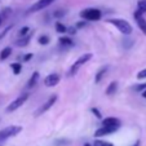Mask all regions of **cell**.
<instances>
[{
    "label": "cell",
    "mask_w": 146,
    "mask_h": 146,
    "mask_svg": "<svg viewBox=\"0 0 146 146\" xmlns=\"http://www.w3.org/2000/svg\"><path fill=\"white\" fill-rule=\"evenodd\" d=\"M108 22L110 23V25L115 26L116 29H118L119 31H120L123 35H131L133 31L132 26H131V23L128 22V21H125V19H121V18H110L108 19Z\"/></svg>",
    "instance_id": "6da1fadb"
},
{
    "label": "cell",
    "mask_w": 146,
    "mask_h": 146,
    "mask_svg": "<svg viewBox=\"0 0 146 146\" xmlns=\"http://www.w3.org/2000/svg\"><path fill=\"white\" fill-rule=\"evenodd\" d=\"M21 132H22V127L21 125H8V127L3 128L0 131V143L7 141L11 137H14V136H17Z\"/></svg>",
    "instance_id": "7a4b0ae2"
},
{
    "label": "cell",
    "mask_w": 146,
    "mask_h": 146,
    "mask_svg": "<svg viewBox=\"0 0 146 146\" xmlns=\"http://www.w3.org/2000/svg\"><path fill=\"white\" fill-rule=\"evenodd\" d=\"M79 14L84 21H100L102 18V12L97 8H86Z\"/></svg>",
    "instance_id": "3957f363"
},
{
    "label": "cell",
    "mask_w": 146,
    "mask_h": 146,
    "mask_svg": "<svg viewBox=\"0 0 146 146\" xmlns=\"http://www.w3.org/2000/svg\"><path fill=\"white\" fill-rule=\"evenodd\" d=\"M92 57H93V54H92V53H84V54L80 56V57L74 62V65L70 67V71H69L70 76H74V75H76V72L79 71L80 67H82L83 65H86L89 60H92Z\"/></svg>",
    "instance_id": "277c9868"
},
{
    "label": "cell",
    "mask_w": 146,
    "mask_h": 146,
    "mask_svg": "<svg viewBox=\"0 0 146 146\" xmlns=\"http://www.w3.org/2000/svg\"><path fill=\"white\" fill-rule=\"evenodd\" d=\"M29 100V93H22V94H19L18 97H17L16 100H13V101L9 104L8 106H7L5 111L7 113H13V111H16L17 109H19L21 106L25 104L26 101Z\"/></svg>",
    "instance_id": "5b68a950"
},
{
    "label": "cell",
    "mask_w": 146,
    "mask_h": 146,
    "mask_svg": "<svg viewBox=\"0 0 146 146\" xmlns=\"http://www.w3.org/2000/svg\"><path fill=\"white\" fill-rule=\"evenodd\" d=\"M57 100H58V96H57V94H53V96H50L49 98L47 100V102H45L44 105H41L40 108L36 110L35 116H40V115H43L44 113H47V111L49 110V109L52 108L53 105H54L56 102H57Z\"/></svg>",
    "instance_id": "8992f818"
},
{
    "label": "cell",
    "mask_w": 146,
    "mask_h": 146,
    "mask_svg": "<svg viewBox=\"0 0 146 146\" xmlns=\"http://www.w3.org/2000/svg\"><path fill=\"white\" fill-rule=\"evenodd\" d=\"M133 18H135L136 23H137L138 29L141 30V33L143 34V35H146V18L143 17V13L141 11H138V9H136L135 13H133Z\"/></svg>",
    "instance_id": "52a82bcc"
},
{
    "label": "cell",
    "mask_w": 146,
    "mask_h": 146,
    "mask_svg": "<svg viewBox=\"0 0 146 146\" xmlns=\"http://www.w3.org/2000/svg\"><path fill=\"white\" fill-rule=\"evenodd\" d=\"M53 1H54V0H38V1H35V3L27 9V13H34V12L43 11V9H45L47 7H49Z\"/></svg>",
    "instance_id": "ba28073f"
},
{
    "label": "cell",
    "mask_w": 146,
    "mask_h": 146,
    "mask_svg": "<svg viewBox=\"0 0 146 146\" xmlns=\"http://www.w3.org/2000/svg\"><path fill=\"white\" fill-rule=\"evenodd\" d=\"M120 127H118V125H102L101 128H98V129L94 132V136L96 137H102V136H109L111 135V133L116 132V131L119 129Z\"/></svg>",
    "instance_id": "9c48e42d"
},
{
    "label": "cell",
    "mask_w": 146,
    "mask_h": 146,
    "mask_svg": "<svg viewBox=\"0 0 146 146\" xmlns=\"http://www.w3.org/2000/svg\"><path fill=\"white\" fill-rule=\"evenodd\" d=\"M61 80V76L60 74H57V72H53V74H49L45 76L44 79V86L48 87V88H50V87H56L60 83Z\"/></svg>",
    "instance_id": "30bf717a"
},
{
    "label": "cell",
    "mask_w": 146,
    "mask_h": 146,
    "mask_svg": "<svg viewBox=\"0 0 146 146\" xmlns=\"http://www.w3.org/2000/svg\"><path fill=\"white\" fill-rule=\"evenodd\" d=\"M102 125H118V127H120L121 123L120 120H119L118 118H114V116H108V118L102 119Z\"/></svg>",
    "instance_id": "8fae6325"
},
{
    "label": "cell",
    "mask_w": 146,
    "mask_h": 146,
    "mask_svg": "<svg viewBox=\"0 0 146 146\" xmlns=\"http://www.w3.org/2000/svg\"><path fill=\"white\" fill-rule=\"evenodd\" d=\"M31 38H33V33L27 34L26 36H21V39H18V40L16 41V45L17 47H26V45L30 43Z\"/></svg>",
    "instance_id": "7c38bea8"
},
{
    "label": "cell",
    "mask_w": 146,
    "mask_h": 146,
    "mask_svg": "<svg viewBox=\"0 0 146 146\" xmlns=\"http://www.w3.org/2000/svg\"><path fill=\"white\" fill-rule=\"evenodd\" d=\"M118 87H119L118 82H111L110 84L108 86V88H106L105 93L108 94V96H113V94L116 93V91H118Z\"/></svg>",
    "instance_id": "4fadbf2b"
},
{
    "label": "cell",
    "mask_w": 146,
    "mask_h": 146,
    "mask_svg": "<svg viewBox=\"0 0 146 146\" xmlns=\"http://www.w3.org/2000/svg\"><path fill=\"white\" fill-rule=\"evenodd\" d=\"M39 78H40V74H39L38 71L33 72L31 78L29 79V82H27V88H33V87H35V86H36V83L39 82Z\"/></svg>",
    "instance_id": "5bb4252c"
},
{
    "label": "cell",
    "mask_w": 146,
    "mask_h": 146,
    "mask_svg": "<svg viewBox=\"0 0 146 146\" xmlns=\"http://www.w3.org/2000/svg\"><path fill=\"white\" fill-rule=\"evenodd\" d=\"M108 69L109 67L108 66H104V67H101V69L98 70V71H97V74H96V76H94V83H100L101 82V79L104 76H105V74H106V71H108Z\"/></svg>",
    "instance_id": "9a60e30c"
},
{
    "label": "cell",
    "mask_w": 146,
    "mask_h": 146,
    "mask_svg": "<svg viewBox=\"0 0 146 146\" xmlns=\"http://www.w3.org/2000/svg\"><path fill=\"white\" fill-rule=\"evenodd\" d=\"M58 41H60V44L64 45V47H72V45H74L72 39L69 38V36H61V38L58 39Z\"/></svg>",
    "instance_id": "2e32d148"
},
{
    "label": "cell",
    "mask_w": 146,
    "mask_h": 146,
    "mask_svg": "<svg viewBox=\"0 0 146 146\" xmlns=\"http://www.w3.org/2000/svg\"><path fill=\"white\" fill-rule=\"evenodd\" d=\"M12 54V48L11 47H5L4 49H1L0 52V61H4Z\"/></svg>",
    "instance_id": "e0dca14e"
},
{
    "label": "cell",
    "mask_w": 146,
    "mask_h": 146,
    "mask_svg": "<svg viewBox=\"0 0 146 146\" xmlns=\"http://www.w3.org/2000/svg\"><path fill=\"white\" fill-rule=\"evenodd\" d=\"M38 43L40 45H48L50 43V38L48 35H40L38 38Z\"/></svg>",
    "instance_id": "ac0fdd59"
},
{
    "label": "cell",
    "mask_w": 146,
    "mask_h": 146,
    "mask_svg": "<svg viewBox=\"0 0 146 146\" xmlns=\"http://www.w3.org/2000/svg\"><path fill=\"white\" fill-rule=\"evenodd\" d=\"M11 69L13 70V74L14 75H18L22 70V64H19V62H14V64H11Z\"/></svg>",
    "instance_id": "d6986e66"
},
{
    "label": "cell",
    "mask_w": 146,
    "mask_h": 146,
    "mask_svg": "<svg viewBox=\"0 0 146 146\" xmlns=\"http://www.w3.org/2000/svg\"><path fill=\"white\" fill-rule=\"evenodd\" d=\"M54 29H56V31H57V33H60V34H65V33H66V30H67V27L62 22H56Z\"/></svg>",
    "instance_id": "ffe728a7"
},
{
    "label": "cell",
    "mask_w": 146,
    "mask_h": 146,
    "mask_svg": "<svg viewBox=\"0 0 146 146\" xmlns=\"http://www.w3.org/2000/svg\"><path fill=\"white\" fill-rule=\"evenodd\" d=\"M137 9L142 12L143 14L146 13V0H138L137 1Z\"/></svg>",
    "instance_id": "44dd1931"
},
{
    "label": "cell",
    "mask_w": 146,
    "mask_h": 146,
    "mask_svg": "<svg viewBox=\"0 0 146 146\" xmlns=\"http://www.w3.org/2000/svg\"><path fill=\"white\" fill-rule=\"evenodd\" d=\"M131 89H132V91H135V92H142L143 89H146V83H141V84H136V86H133Z\"/></svg>",
    "instance_id": "7402d4cb"
},
{
    "label": "cell",
    "mask_w": 146,
    "mask_h": 146,
    "mask_svg": "<svg viewBox=\"0 0 146 146\" xmlns=\"http://www.w3.org/2000/svg\"><path fill=\"white\" fill-rule=\"evenodd\" d=\"M66 16V11L65 9H57V11L53 12V17L54 18H61V17H65Z\"/></svg>",
    "instance_id": "603a6c76"
},
{
    "label": "cell",
    "mask_w": 146,
    "mask_h": 146,
    "mask_svg": "<svg viewBox=\"0 0 146 146\" xmlns=\"http://www.w3.org/2000/svg\"><path fill=\"white\" fill-rule=\"evenodd\" d=\"M31 31H30V27L29 26H23L22 29H19V31H18V36L21 38V36H26L27 34H30Z\"/></svg>",
    "instance_id": "cb8c5ba5"
},
{
    "label": "cell",
    "mask_w": 146,
    "mask_h": 146,
    "mask_svg": "<svg viewBox=\"0 0 146 146\" xmlns=\"http://www.w3.org/2000/svg\"><path fill=\"white\" fill-rule=\"evenodd\" d=\"M94 146H114V145L113 143H110V142H106V141L96 140L94 141Z\"/></svg>",
    "instance_id": "d4e9b609"
},
{
    "label": "cell",
    "mask_w": 146,
    "mask_h": 146,
    "mask_svg": "<svg viewBox=\"0 0 146 146\" xmlns=\"http://www.w3.org/2000/svg\"><path fill=\"white\" fill-rule=\"evenodd\" d=\"M91 111L94 114V116H96V118L102 119V114L100 113V110H98V109H97V108H92V109H91Z\"/></svg>",
    "instance_id": "484cf974"
},
{
    "label": "cell",
    "mask_w": 146,
    "mask_h": 146,
    "mask_svg": "<svg viewBox=\"0 0 146 146\" xmlns=\"http://www.w3.org/2000/svg\"><path fill=\"white\" fill-rule=\"evenodd\" d=\"M137 79H146V69H143V70H141V71H138Z\"/></svg>",
    "instance_id": "4316f807"
},
{
    "label": "cell",
    "mask_w": 146,
    "mask_h": 146,
    "mask_svg": "<svg viewBox=\"0 0 146 146\" xmlns=\"http://www.w3.org/2000/svg\"><path fill=\"white\" fill-rule=\"evenodd\" d=\"M87 26V22H84V21H80V22L76 23V29H83Z\"/></svg>",
    "instance_id": "83f0119b"
},
{
    "label": "cell",
    "mask_w": 146,
    "mask_h": 146,
    "mask_svg": "<svg viewBox=\"0 0 146 146\" xmlns=\"http://www.w3.org/2000/svg\"><path fill=\"white\" fill-rule=\"evenodd\" d=\"M31 58H33V53H29V54H25V56H23V62H27V61H30Z\"/></svg>",
    "instance_id": "f1b7e54d"
},
{
    "label": "cell",
    "mask_w": 146,
    "mask_h": 146,
    "mask_svg": "<svg viewBox=\"0 0 146 146\" xmlns=\"http://www.w3.org/2000/svg\"><path fill=\"white\" fill-rule=\"evenodd\" d=\"M67 31H69V34H71V35H72V34H74V35L76 34V29H74V27H69L66 30V33H67Z\"/></svg>",
    "instance_id": "f546056e"
},
{
    "label": "cell",
    "mask_w": 146,
    "mask_h": 146,
    "mask_svg": "<svg viewBox=\"0 0 146 146\" xmlns=\"http://www.w3.org/2000/svg\"><path fill=\"white\" fill-rule=\"evenodd\" d=\"M141 96H142L143 98H146V89H143V91L141 92Z\"/></svg>",
    "instance_id": "4dcf8cb0"
},
{
    "label": "cell",
    "mask_w": 146,
    "mask_h": 146,
    "mask_svg": "<svg viewBox=\"0 0 146 146\" xmlns=\"http://www.w3.org/2000/svg\"><path fill=\"white\" fill-rule=\"evenodd\" d=\"M3 22H4V18L0 16V26H1V23H3Z\"/></svg>",
    "instance_id": "1f68e13d"
},
{
    "label": "cell",
    "mask_w": 146,
    "mask_h": 146,
    "mask_svg": "<svg viewBox=\"0 0 146 146\" xmlns=\"http://www.w3.org/2000/svg\"><path fill=\"white\" fill-rule=\"evenodd\" d=\"M132 146H140V141H137V142H136L135 145H132Z\"/></svg>",
    "instance_id": "d6a6232c"
},
{
    "label": "cell",
    "mask_w": 146,
    "mask_h": 146,
    "mask_svg": "<svg viewBox=\"0 0 146 146\" xmlns=\"http://www.w3.org/2000/svg\"><path fill=\"white\" fill-rule=\"evenodd\" d=\"M84 146H92V145H91V143H86V145H84Z\"/></svg>",
    "instance_id": "836d02e7"
}]
</instances>
